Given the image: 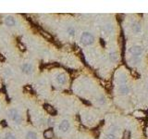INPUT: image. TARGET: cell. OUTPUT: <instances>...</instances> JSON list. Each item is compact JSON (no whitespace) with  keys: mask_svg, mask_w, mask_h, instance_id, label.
I'll return each instance as SVG.
<instances>
[{"mask_svg":"<svg viewBox=\"0 0 148 139\" xmlns=\"http://www.w3.org/2000/svg\"><path fill=\"white\" fill-rule=\"evenodd\" d=\"M80 42L84 46H91L95 42V37L91 33L84 32L80 36Z\"/></svg>","mask_w":148,"mask_h":139,"instance_id":"1","label":"cell"},{"mask_svg":"<svg viewBox=\"0 0 148 139\" xmlns=\"http://www.w3.org/2000/svg\"><path fill=\"white\" fill-rule=\"evenodd\" d=\"M9 117L17 124H21V122H22V117L16 109H12V110H9Z\"/></svg>","mask_w":148,"mask_h":139,"instance_id":"2","label":"cell"},{"mask_svg":"<svg viewBox=\"0 0 148 139\" xmlns=\"http://www.w3.org/2000/svg\"><path fill=\"white\" fill-rule=\"evenodd\" d=\"M143 52H144V49L141 46H132L131 48L129 49V53L131 55V57H140L142 56Z\"/></svg>","mask_w":148,"mask_h":139,"instance_id":"3","label":"cell"},{"mask_svg":"<svg viewBox=\"0 0 148 139\" xmlns=\"http://www.w3.org/2000/svg\"><path fill=\"white\" fill-rule=\"evenodd\" d=\"M130 87L127 84H120L118 87V93L121 96H126L130 94Z\"/></svg>","mask_w":148,"mask_h":139,"instance_id":"4","label":"cell"},{"mask_svg":"<svg viewBox=\"0 0 148 139\" xmlns=\"http://www.w3.org/2000/svg\"><path fill=\"white\" fill-rule=\"evenodd\" d=\"M57 84H66L68 82V76L66 75V73H59L56 77Z\"/></svg>","mask_w":148,"mask_h":139,"instance_id":"5","label":"cell"},{"mask_svg":"<svg viewBox=\"0 0 148 139\" xmlns=\"http://www.w3.org/2000/svg\"><path fill=\"white\" fill-rule=\"evenodd\" d=\"M70 122L67 120H64L62 121L61 122H60V124H59L58 128L59 130L61 131L62 133H66V132H68V130L70 129Z\"/></svg>","mask_w":148,"mask_h":139,"instance_id":"6","label":"cell"},{"mask_svg":"<svg viewBox=\"0 0 148 139\" xmlns=\"http://www.w3.org/2000/svg\"><path fill=\"white\" fill-rule=\"evenodd\" d=\"M21 70H22V72L26 74H31L32 72H33V67H32V64L30 63H25L22 65L21 67Z\"/></svg>","mask_w":148,"mask_h":139,"instance_id":"7","label":"cell"},{"mask_svg":"<svg viewBox=\"0 0 148 139\" xmlns=\"http://www.w3.org/2000/svg\"><path fill=\"white\" fill-rule=\"evenodd\" d=\"M131 31H132L134 34H140L141 31H142V26L138 21H134V22L131 24Z\"/></svg>","mask_w":148,"mask_h":139,"instance_id":"8","label":"cell"},{"mask_svg":"<svg viewBox=\"0 0 148 139\" xmlns=\"http://www.w3.org/2000/svg\"><path fill=\"white\" fill-rule=\"evenodd\" d=\"M5 24H6V26H9V27L15 26V24H16V20L13 17H11V16H9V17L6 18V20H5Z\"/></svg>","mask_w":148,"mask_h":139,"instance_id":"9","label":"cell"},{"mask_svg":"<svg viewBox=\"0 0 148 139\" xmlns=\"http://www.w3.org/2000/svg\"><path fill=\"white\" fill-rule=\"evenodd\" d=\"M127 82H128V78H127V76H126V74L120 73L118 75V83L119 84V85H120V84H126Z\"/></svg>","mask_w":148,"mask_h":139,"instance_id":"10","label":"cell"},{"mask_svg":"<svg viewBox=\"0 0 148 139\" xmlns=\"http://www.w3.org/2000/svg\"><path fill=\"white\" fill-rule=\"evenodd\" d=\"M44 109H45V110H46L49 114H51V115H55V114H57V110H56L52 106L48 105V104H45V105H44Z\"/></svg>","mask_w":148,"mask_h":139,"instance_id":"11","label":"cell"},{"mask_svg":"<svg viewBox=\"0 0 148 139\" xmlns=\"http://www.w3.org/2000/svg\"><path fill=\"white\" fill-rule=\"evenodd\" d=\"M44 136L45 137L46 139L53 138V136H54L53 131H52V130H45V131H44Z\"/></svg>","mask_w":148,"mask_h":139,"instance_id":"12","label":"cell"},{"mask_svg":"<svg viewBox=\"0 0 148 139\" xmlns=\"http://www.w3.org/2000/svg\"><path fill=\"white\" fill-rule=\"evenodd\" d=\"M25 139H37V135L34 132H28L26 134Z\"/></svg>","mask_w":148,"mask_h":139,"instance_id":"13","label":"cell"},{"mask_svg":"<svg viewBox=\"0 0 148 139\" xmlns=\"http://www.w3.org/2000/svg\"><path fill=\"white\" fill-rule=\"evenodd\" d=\"M109 58L112 61H116L118 59V54L116 52H112L109 54Z\"/></svg>","mask_w":148,"mask_h":139,"instance_id":"14","label":"cell"},{"mask_svg":"<svg viewBox=\"0 0 148 139\" xmlns=\"http://www.w3.org/2000/svg\"><path fill=\"white\" fill-rule=\"evenodd\" d=\"M68 34H69V35L70 36H74L75 35V29H74L73 27H70V28H68Z\"/></svg>","mask_w":148,"mask_h":139,"instance_id":"15","label":"cell"},{"mask_svg":"<svg viewBox=\"0 0 148 139\" xmlns=\"http://www.w3.org/2000/svg\"><path fill=\"white\" fill-rule=\"evenodd\" d=\"M105 139H117V136L115 134H107V135H105Z\"/></svg>","mask_w":148,"mask_h":139,"instance_id":"16","label":"cell"},{"mask_svg":"<svg viewBox=\"0 0 148 139\" xmlns=\"http://www.w3.org/2000/svg\"><path fill=\"white\" fill-rule=\"evenodd\" d=\"M41 34H42V35H44L45 38H47V39H50V40H52V36H51L49 34H47L46 32H44V31H41Z\"/></svg>","mask_w":148,"mask_h":139,"instance_id":"17","label":"cell"},{"mask_svg":"<svg viewBox=\"0 0 148 139\" xmlns=\"http://www.w3.org/2000/svg\"><path fill=\"white\" fill-rule=\"evenodd\" d=\"M5 139H16V138H15L14 135L9 133V134H6V135H5Z\"/></svg>","mask_w":148,"mask_h":139,"instance_id":"18","label":"cell"},{"mask_svg":"<svg viewBox=\"0 0 148 139\" xmlns=\"http://www.w3.org/2000/svg\"><path fill=\"white\" fill-rule=\"evenodd\" d=\"M110 131H111V134H114L115 132L119 131V128H118V127H116V126H112L110 128Z\"/></svg>","mask_w":148,"mask_h":139,"instance_id":"19","label":"cell"},{"mask_svg":"<svg viewBox=\"0 0 148 139\" xmlns=\"http://www.w3.org/2000/svg\"><path fill=\"white\" fill-rule=\"evenodd\" d=\"M48 125L49 126H53L54 125V121L52 119H49L48 120Z\"/></svg>","mask_w":148,"mask_h":139,"instance_id":"20","label":"cell"},{"mask_svg":"<svg viewBox=\"0 0 148 139\" xmlns=\"http://www.w3.org/2000/svg\"><path fill=\"white\" fill-rule=\"evenodd\" d=\"M147 92H148V87H147Z\"/></svg>","mask_w":148,"mask_h":139,"instance_id":"21","label":"cell"}]
</instances>
